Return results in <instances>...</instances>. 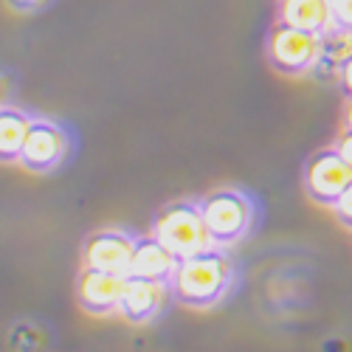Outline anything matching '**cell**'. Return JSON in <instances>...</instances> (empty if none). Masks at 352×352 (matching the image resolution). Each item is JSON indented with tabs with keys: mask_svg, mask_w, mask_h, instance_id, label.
I'll list each match as a JSON object with an SVG mask.
<instances>
[{
	"mask_svg": "<svg viewBox=\"0 0 352 352\" xmlns=\"http://www.w3.org/2000/svg\"><path fill=\"white\" fill-rule=\"evenodd\" d=\"M200 214L217 248L234 245L251 228V203L237 189H214L200 200Z\"/></svg>",
	"mask_w": 352,
	"mask_h": 352,
	"instance_id": "4",
	"label": "cell"
},
{
	"mask_svg": "<svg viewBox=\"0 0 352 352\" xmlns=\"http://www.w3.org/2000/svg\"><path fill=\"white\" fill-rule=\"evenodd\" d=\"M231 282V262L223 251L209 248L181 259L178 271L172 276V290L181 305L206 310L223 299Z\"/></svg>",
	"mask_w": 352,
	"mask_h": 352,
	"instance_id": "1",
	"label": "cell"
},
{
	"mask_svg": "<svg viewBox=\"0 0 352 352\" xmlns=\"http://www.w3.org/2000/svg\"><path fill=\"white\" fill-rule=\"evenodd\" d=\"M338 87L346 99H352V56H346V63L338 71Z\"/></svg>",
	"mask_w": 352,
	"mask_h": 352,
	"instance_id": "17",
	"label": "cell"
},
{
	"mask_svg": "<svg viewBox=\"0 0 352 352\" xmlns=\"http://www.w3.org/2000/svg\"><path fill=\"white\" fill-rule=\"evenodd\" d=\"M48 3V0H6V6L17 14H28V12H37Z\"/></svg>",
	"mask_w": 352,
	"mask_h": 352,
	"instance_id": "18",
	"label": "cell"
},
{
	"mask_svg": "<svg viewBox=\"0 0 352 352\" xmlns=\"http://www.w3.org/2000/svg\"><path fill=\"white\" fill-rule=\"evenodd\" d=\"M321 51V37L302 32V28L290 25L285 20H276L268 32L265 56L268 65L279 76H305L316 68Z\"/></svg>",
	"mask_w": 352,
	"mask_h": 352,
	"instance_id": "3",
	"label": "cell"
},
{
	"mask_svg": "<svg viewBox=\"0 0 352 352\" xmlns=\"http://www.w3.org/2000/svg\"><path fill=\"white\" fill-rule=\"evenodd\" d=\"M68 155V138L63 133V127H56L48 119H32V130H28V138L23 144L20 153V166L25 172L34 175H45L54 172Z\"/></svg>",
	"mask_w": 352,
	"mask_h": 352,
	"instance_id": "6",
	"label": "cell"
},
{
	"mask_svg": "<svg viewBox=\"0 0 352 352\" xmlns=\"http://www.w3.org/2000/svg\"><path fill=\"white\" fill-rule=\"evenodd\" d=\"M153 234L178 259L217 248L209 237V231H206V223H203L200 203H189V200H178V203L164 206L155 217Z\"/></svg>",
	"mask_w": 352,
	"mask_h": 352,
	"instance_id": "2",
	"label": "cell"
},
{
	"mask_svg": "<svg viewBox=\"0 0 352 352\" xmlns=\"http://www.w3.org/2000/svg\"><path fill=\"white\" fill-rule=\"evenodd\" d=\"M124 279L122 274H110L102 268H82L79 279H76V302L85 313L91 316H110L119 313V302H122V290H124Z\"/></svg>",
	"mask_w": 352,
	"mask_h": 352,
	"instance_id": "7",
	"label": "cell"
},
{
	"mask_svg": "<svg viewBox=\"0 0 352 352\" xmlns=\"http://www.w3.org/2000/svg\"><path fill=\"white\" fill-rule=\"evenodd\" d=\"M333 146H336V150L344 155V161L352 166V130H349V127H344V130L338 133V138H336V144H333Z\"/></svg>",
	"mask_w": 352,
	"mask_h": 352,
	"instance_id": "16",
	"label": "cell"
},
{
	"mask_svg": "<svg viewBox=\"0 0 352 352\" xmlns=\"http://www.w3.org/2000/svg\"><path fill=\"white\" fill-rule=\"evenodd\" d=\"M32 130V116L17 110V107H3L0 110V158L6 164L20 161L23 144Z\"/></svg>",
	"mask_w": 352,
	"mask_h": 352,
	"instance_id": "12",
	"label": "cell"
},
{
	"mask_svg": "<svg viewBox=\"0 0 352 352\" xmlns=\"http://www.w3.org/2000/svg\"><path fill=\"white\" fill-rule=\"evenodd\" d=\"M276 20H285L302 32L324 37L336 28L333 17V0H279L276 3Z\"/></svg>",
	"mask_w": 352,
	"mask_h": 352,
	"instance_id": "10",
	"label": "cell"
},
{
	"mask_svg": "<svg viewBox=\"0 0 352 352\" xmlns=\"http://www.w3.org/2000/svg\"><path fill=\"white\" fill-rule=\"evenodd\" d=\"M333 214H336V220H338L344 228H349V231H352V184H349V186L344 189V195L336 200Z\"/></svg>",
	"mask_w": 352,
	"mask_h": 352,
	"instance_id": "14",
	"label": "cell"
},
{
	"mask_svg": "<svg viewBox=\"0 0 352 352\" xmlns=\"http://www.w3.org/2000/svg\"><path fill=\"white\" fill-rule=\"evenodd\" d=\"M346 56H352V32L344 28H333L321 37V51H318V63L313 68V74H318L321 79H338L341 65L346 63Z\"/></svg>",
	"mask_w": 352,
	"mask_h": 352,
	"instance_id": "13",
	"label": "cell"
},
{
	"mask_svg": "<svg viewBox=\"0 0 352 352\" xmlns=\"http://www.w3.org/2000/svg\"><path fill=\"white\" fill-rule=\"evenodd\" d=\"M166 287L169 282L158 279H144V276H127L124 290H122V302H119V316L130 324H144L150 321L166 302Z\"/></svg>",
	"mask_w": 352,
	"mask_h": 352,
	"instance_id": "9",
	"label": "cell"
},
{
	"mask_svg": "<svg viewBox=\"0 0 352 352\" xmlns=\"http://www.w3.org/2000/svg\"><path fill=\"white\" fill-rule=\"evenodd\" d=\"M181 259L175 256L155 234L153 237H141L135 240V251H133V265L130 274L133 276H144V279H158V282H169L178 271Z\"/></svg>",
	"mask_w": 352,
	"mask_h": 352,
	"instance_id": "11",
	"label": "cell"
},
{
	"mask_svg": "<svg viewBox=\"0 0 352 352\" xmlns=\"http://www.w3.org/2000/svg\"><path fill=\"white\" fill-rule=\"evenodd\" d=\"M349 184H352V166L344 161V155L336 146H324V150L310 155L305 166V192L313 203L333 209Z\"/></svg>",
	"mask_w": 352,
	"mask_h": 352,
	"instance_id": "5",
	"label": "cell"
},
{
	"mask_svg": "<svg viewBox=\"0 0 352 352\" xmlns=\"http://www.w3.org/2000/svg\"><path fill=\"white\" fill-rule=\"evenodd\" d=\"M133 251H135V240H130L122 231H96L87 237L82 259L87 268H102L110 274H122L130 276V265H133Z\"/></svg>",
	"mask_w": 352,
	"mask_h": 352,
	"instance_id": "8",
	"label": "cell"
},
{
	"mask_svg": "<svg viewBox=\"0 0 352 352\" xmlns=\"http://www.w3.org/2000/svg\"><path fill=\"white\" fill-rule=\"evenodd\" d=\"M344 127L352 130V99H346V107H344Z\"/></svg>",
	"mask_w": 352,
	"mask_h": 352,
	"instance_id": "19",
	"label": "cell"
},
{
	"mask_svg": "<svg viewBox=\"0 0 352 352\" xmlns=\"http://www.w3.org/2000/svg\"><path fill=\"white\" fill-rule=\"evenodd\" d=\"M333 17H336V28L352 32V0H333Z\"/></svg>",
	"mask_w": 352,
	"mask_h": 352,
	"instance_id": "15",
	"label": "cell"
}]
</instances>
